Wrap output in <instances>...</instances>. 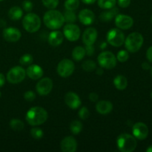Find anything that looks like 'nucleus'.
<instances>
[{
	"label": "nucleus",
	"mask_w": 152,
	"mask_h": 152,
	"mask_svg": "<svg viewBox=\"0 0 152 152\" xmlns=\"http://www.w3.org/2000/svg\"><path fill=\"white\" fill-rule=\"evenodd\" d=\"M48 117L47 111L42 107L36 106L30 108L26 114V121L32 126H37L45 123Z\"/></svg>",
	"instance_id": "nucleus-1"
},
{
	"label": "nucleus",
	"mask_w": 152,
	"mask_h": 152,
	"mask_svg": "<svg viewBox=\"0 0 152 152\" xmlns=\"http://www.w3.org/2000/svg\"><path fill=\"white\" fill-rule=\"evenodd\" d=\"M43 22L47 28L51 30H57L62 28L65 22L64 16L61 12L51 9L46 12L43 17Z\"/></svg>",
	"instance_id": "nucleus-2"
},
{
	"label": "nucleus",
	"mask_w": 152,
	"mask_h": 152,
	"mask_svg": "<svg viewBox=\"0 0 152 152\" xmlns=\"http://www.w3.org/2000/svg\"><path fill=\"white\" fill-rule=\"evenodd\" d=\"M136 138L129 134H121L117 139L118 149L122 152H132L137 148Z\"/></svg>",
	"instance_id": "nucleus-3"
},
{
	"label": "nucleus",
	"mask_w": 152,
	"mask_h": 152,
	"mask_svg": "<svg viewBox=\"0 0 152 152\" xmlns=\"http://www.w3.org/2000/svg\"><path fill=\"white\" fill-rule=\"evenodd\" d=\"M143 37L138 32H134L129 34L127 38L125 39V46L128 51L131 53H136L142 47L143 44Z\"/></svg>",
	"instance_id": "nucleus-4"
},
{
	"label": "nucleus",
	"mask_w": 152,
	"mask_h": 152,
	"mask_svg": "<svg viewBox=\"0 0 152 152\" xmlns=\"http://www.w3.org/2000/svg\"><path fill=\"white\" fill-rule=\"evenodd\" d=\"M22 26L28 33H35L38 31L41 27V19L36 13H29L24 16Z\"/></svg>",
	"instance_id": "nucleus-5"
},
{
	"label": "nucleus",
	"mask_w": 152,
	"mask_h": 152,
	"mask_svg": "<svg viewBox=\"0 0 152 152\" xmlns=\"http://www.w3.org/2000/svg\"><path fill=\"white\" fill-rule=\"evenodd\" d=\"M99 65L105 69H112L117 65V57L110 51H103L97 57Z\"/></svg>",
	"instance_id": "nucleus-6"
},
{
	"label": "nucleus",
	"mask_w": 152,
	"mask_h": 152,
	"mask_svg": "<svg viewBox=\"0 0 152 152\" xmlns=\"http://www.w3.org/2000/svg\"><path fill=\"white\" fill-rule=\"evenodd\" d=\"M107 42L114 47H120L125 42V35L119 28L110 30L106 36Z\"/></svg>",
	"instance_id": "nucleus-7"
},
{
	"label": "nucleus",
	"mask_w": 152,
	"mask_h": 152,
	"mask_svg": "<svg viewBox=\"0 0 152 152\" xmlns=\"http://www.w3.org/2000/svg\"><path fill=\"white\" fill-rule=\"evenodd\" d=\"M26 71L21 66H15L10 68L7 74V80L12 84H18L25 80Z\"/></svg>",
	"instance_id": "nucleus-8"
},
{
	"label": "nucleus",
	"mask_w": 152,
	"mask_h": 152,
	"mask_svg": "<svg viewBox=\"0 0 152 152\" xmlns=\"http://www.w3.org/2000/svg\"><path fill=\"white\" fill-rule=\"evenodd\" d=\"M75 70V65L71 60L64 59L57 65V73L61 77L67 78L73 74Z\"/></svg>",
	"instance_id": "nucleus-9"
},
{
	"label": "nucleus",
	"mask_w": 152,
	"mask_h": 152,
	"mask_svg": "<svg viewBox=\"0 0 152 152\" xmlns=\"http://www.w3.org/2000/svg\"><path fill=\"white\" fill-rule=\"evenodd\" d=\"M64 36L70 42H75L80 39V29L78 25L73 23H68L63 28Z\"/></svg>",
	"instance_id": "nucleus-10"
},
{
	"label": "nucleus",
	"mask_w": 152,
	"mask_h": 152,
	"mask_svg": "<svg viewBox=\"0 0 152 152\" xmlns=\"http://www.w3.org/2000/svg\"><path fill=\"white\" fill-rule=\"evenodd\" d=\"M53 81L51 79L48 78V77H45L37 83V86H36V89H37V93L41 96H46V95L49 94L51 92L52 89H53Z\"/></svg>",
	"instance_id": "nucleus-11"
},
{
	"label": "nucleus",
	"mask_w": 152,
	"mask_h": 152,
	"mask_svg": "<svg viewBox=\"0 0 152 152\" xmlns=\"http://www.w3.org/2000/svg\"><path fill=\"white\" fill-rule=\"evenodd\" d=\"M115 25L119 29H130L134 25V19L128 15L118 13L115 16Z\"/></svg>",
	"instance_id": "nucleus-12"
},
{
	"label": "nucleus",
	"mask_w": 152,
	"mask_h": 152,
	"mask_svg": "<svg viewBox=\"0 0 152 152\" xmlns=\"http://www.w3.org/2000/svg\"><path fill=\"white\" fill-rule=\"evenodd\" d=\"M134 137L140 140H143L148 137V126L143 123H137L134 125L132 129Z\"/></svg>",
	"instance_id": "nucleus-13"
},
{
	"label": "nucleus",
	"mask_w": 152,
	"mask_h": 152,
	"mask_svg": "<svg viewBox=\"0 0 152 152\" xmlns=\"http://www.w3.org/2000/svg\"><path fill=\"white\" fill-rule=\"evenodd\" d=\"M2 35L4 40L9 42H16L19 41L22 37L20 31L18 30L17 28H13V27L4 28L3 30Z\"/></svg>",
	"instance_id": "nucleus-14"
},
{
	"label": "nucleus",
	"mask_w": 152,
	"mask_h": 152,
	"mask_svg": "<svg viewBox=\"0 0 152 152\" xmlns=\"http://www.w3.org/2000/svg\"><path fill=\"white\" fill-rule=\"evenodd\" d=\"M60 147L63 152H75L77 149V142L74 137H66L61 142Z\"/></svg>",
	"instance_id": "nucleus-15"
},
{
	"label": "nucleus",
	"mask_w": 152,
	"mask_h": 152,
	"mask_svg": "<svg viewBox=\"0 0 152 152\" xmlns=\"http://www.w3.org/2000/svg\"><path fill=\"white\" fill-rule=\"evenodd\" d=\"M65 102L67 106L71 109H77L81 105V99L76 93L72 91L68 92L65 96Z\"/></svg>",
	"instance_id": "nucleus-16"
},
{
	"label": "nucleus",
	"mask_w": 152,
	"mask_h": 152,
	"mask_svg": "<svg viewBox=\"0 0 152 152\" xmlns=\"http://www.w3.org/2000/svg\"><path fill=\"white\" fill-rule=\"evenodd\" d=\"M97 39V31L94 28H88L83 34V41L86 45H92Z\"/></svg>",
	"instance_id": "nucleus-17"
},
{
	"label": "nucleus",
	"mask_w": 152,
	"mask_h": 152,
	"mask_svg": "<svg viewBox=\"0 0 152 152\" xmlns=\"http://www.w3.org/2000/svg\"><path fill=\"white\" fill-rule=\"evenodd\" d=\"M44 71L42 67L38 65H30L26 70V75L33 80H39L43 76Z\"/></svg>",
	"instance_id": "nucleus-18"
},
{
	"label": "nucleus",
	"mask_w": 152,
	"mask_h": 152,
	"mask_svg": "<svg viewBox=\"0 0 152 152\" xmlns=\"http://www.w3.org/2000/svg\"><path fill=\"white\" fill-rule=\"evenodd\" d=\"M95 15L93 11L89 9H83L79 13L80 22L84 25H90L94 22Z\"/></svg>",
	"instance_id": "nucleus-19"
},
{
	"label": "nucleus",
	"mask_w": 152,
	"mask_h": 152,
	"mask_svg": "<svg viewBox=\"0 0 152 152\" xmlns=\"http://www.w3.org/2000/svg\"><path fill=\"white\" fill-rule=\"evenodd\" d=\"M64 40V35L62 32L59 31L54 30L53 31L50 33L48 36V42L49 44L53 47H57L60 45Z\"/></svg>",
	"instance_id": "nucleus-20"
},
{
	"label": "nucleus",
	"mask_w": 152,
	"mask_h": 152,
	"mask_svg": "<svg viewBox=\"0 0 152 152\" xmlns=\"http://www.w3.org/2000/svg\"><path fill=\"white\" fill-rule=\"evenodd\" d=\"M113 109V104L109 101H99L96 105V110L100 114H108Z\"/></svg>",
	"instance_id": "nucleus-21"
},
{
	"label": "nucleus",
	"mask_w": 152,
	"mask_h": 152,
	"mask_svg": "<svg viewBox=\"0 0 152 152\" xmlns=\"http://www.w3.org/2000/svg\"><path fill=\"white\" fill-rule=\"evenodd\" d=\"M118 13V8L114 7L111 9H108V10H105V11L102 12L100 16H99V19L102 22H108L112 20Z\"/></svg>",
	"instance_id": "nucleus-22"
},
{
	"label": "nucleus",
	"mask_w": 152,
	"mask_h": 152,
	"mask_svg": "<svg viewBox=\"0 0 152 152\" xmlns=\"http://www.w3.org/2000/svg\"><path fill=\"white\" fill-rule=\"evenodd\" d=\"M114 85L118 90H125L128 86V80L123 75H118L114 78Z\"/></svg>",
	"instance_id": "nucleus-23"
},
{
	"label": "nucleus",
	"mask_w": 152,
	"mask_h": 152,
	"mask_svg": "<svg viewBox=\"0 0 152 152\" xmlns=\"http://www.w3.org/2000/svg\"><path fill=\"white\" fill-rule=\"evenodd\" d=\"M22 16H23L22 9L18 6H14V7H11L8 11V16L11 20H19L22 17Z\"/></svg>",
	"instance_id": "nucleus-24"
},
{
	"label": "nucleus",
	"mask_w": 152,
	"mask_h": 152,
	"mask_svg": "<svg viewBox=\"0 0 152 152\" xmlns=\"http://www.w3.org/2000/svg\"><path fill=\"white\" fill-rule=\"evenodd\" d=\"M86 54V48L82 46H77L74 48L72 51V57L75 61H80L85 57Z\"/></svg>",
	"instance_id": "nucleus-25"
},
{
	"label": "nucleus",
	"mask_w": 152,
	"mask_h": 152,
	"mask_svg": "<svg viewBox=\"0 0 152 152\" xmlns=\"http://www.w3.org/2000/svg\"><path fill=\"white\" fill-rule=\"evenodd\" d=\"M117 0H98V6L104 10H108L115 7Z\"/></svg>",
	"instance_id": "nucleus-26"
},
{
	"label": "nucleus",
	"mask_w": 152,
	"mask_h": 152,
	"mask_svg": "<svg viewBox=\"0 0 152 152\" xmlns=\"http://www.w3.org/2000/svg\"><path fill=\"white\" fill-rule=\"evenodd\" d=\"M70 130L74 134H79L83 130V124L79 120H74L70 124Z\"/></svg>",
	"instance_id": "nucleus-27"
},
{
	"label": "nucleus",
	"mask_w": 152,
	"mask_h": 152,
	"mask_svg": "<svg viewBox=\"0 0 152 152\" xmlns=\"http://www.w3.org/2000/svg\"><path fill=\"white\" fill-rule=\"evenodd\" d=\"M10 127L13 131L20 132V131L23 130L24 127H25V124H24L22 120H19V119H13L10 121Z\"/></svg>",
	"instance_id": "nucleus-28"
},
{
	"label": "nucleus",
	"mask_w": 152,
	"mask_h": 152,
	"mask_svg": "<svg viewBox=\"0 0 152 152\" xmlns=\"http://www.w3.org/2000/svg\"><path fill=\"white\" fill-rule=\"evenodd\" d=\"M82 68L85 71L87 72H92L96 69V62L93 60H86L82 65Z\"/></svg>",
	"instance_id": "nucleus-29"
},
{
	"label": "nucleus",
	"mask_w": 152,
	"mask_h": 152,
	"mask_svg": "<svg viewBox=\"0 0 152 152\" xmlns=\"http://www.w3.org/2000/svg\"><path fill=\"white\" fill-rule=\"evenodd\" d=\"M64 19H65V22L68 23H74L77 20V16H76L74 10H65L64 13Z\"/></svg>",
	"instance_id": "nucleus-30"
},
{
	"label": "nucleus",
	"mask_w": 152,
	"mask_h": 152,
	"mask_svg": "<svg viewBox=\"0 0 152 152\" xmlns=\"http://www.w3.org/2000/svg\"><path fill=\"white\" fill-rule=\"evenodd\" d=\"M80 6V0H66L65 2V7L68 10H75Z\"/></svg>",
	"instance_id": "nucleus-31"
},
{
	"label": "nucleus",
	"mask_w": 152,
	"mask_h": 152,
	"mask_svg": "<svg viewBox=\"0 0 152 152\" xmlns=\"http://www.w3.org/2000/svg\"><path fill=\"white\" fill-rule=\"evenodd\" d=\"M33 62H34V57L29 53H26L22 56L19 59V62L22 65H30L33 63Z\"/></svg>",
	"instance_id": "nucleus-32"
},
{
	"label": "nucleus",
	"mask_w": 152,
	"mask_h": 152,
	"mask_svg": "<svg viewBox=\"0 0 152 152\" xmlns=\"http://www.w3.org/2000/svg\"><path fill=\"white\" fill-rule=\"evenodd\" d=\"M31 135L34 139L40 140L41 138H42L43 135H44V132L39 128L34 127L33 129H31Z\"/></svg>",
	"instance_id": "nucleus-33"
},
{
	"label": "nucleus",
	"mask_w": 152,
	"mask_h": 152,
	"mask_svg": "<svg viewBox=\"0 0 152 152\" xmlns=\"http://www.w3.org/2000/svg\"><path fill=\"white\" fill-rule=\"evenodd\" d=\"M116 57H117V60H118L120 62H125L129 59V53L127 50H121L117 53Z\"/></svg>",
	"instance_id": "nucleus-34"
},
{
	"label": "nucleus",
	"mask_w": 152,
	"mask_h": 152,
	"mask_svg": "<svg viewBox=\"0 0 152 152\" xmlns=\"http://www.w3.org/2000/svg\"><path fill=\"white\" fill-rule=\"evenodd\" d=\"M43 5L47 8L50 9H55L59 4V0H42Z\"/></svg>",
	"instance_id": "nucleus-35"
},
{
	"label": "nucleus",
	"mask_w": 152,
	"mask_h": 152,
	"mask_svg": "<svg viewBox=\"0 0 152 152\" xmlns=\"http://www.w3.org/2000/svg\"><path fill=\"white\" fill-rule=\"evenodd\" d=\"M89 116H90V112H89L88 109L86 107H82L80 111H79V117H80V118L85 120H87Z\"/></svg>",
	"instance_id": "nucleus-36"
},
{
	"label": "nucleus",
	"mask_w": 152,
	"mask_h": 152,
	"mask_svg": "<svg viewBox=\"0 0 152 152\" xmlns=\"http://www.w3.org/2000/svg\"><path fill=\"white\" fill-rule=\"evenodd\" d=\"M24 98L28 102H33L36 98V94L32 91H27L24 94Z\"/></svg>",
	"instance_id": "nucleus-37"
},
{
	"label": "nucleus",
	"mask_w": 152,
	"mask_h": 152,
	"mask_svg": "<svg viewBox=\"0 0 152 152\" xmlns=\"http://www.w3.org/2000/svg\"><path fill=\"white\" fill-rule=\"evenodd\" d=\"M22 8L26 12H30L34 8V4L30 0H25L22 4Z\"/></svg>",
	"instance_id": "nucleus-38"
},
{
	"label": "nucleus",
	"mask_w": 152,
	"mask_h": 152,
	"mask_svg": "<svg viewBox=\"0 0 152 152\" xmlns=\"http://www.w3.org/2000/svg\"><path fill=\"white\" fill-rule=\"evenodd\" d=\"M117 2L120 7L123 8H126L131 4V0H117Z\"/></svg>",
	"instance_id": "nucleus-39"
},
{
	"label": "nucleus",
	"mask_w": 152,
	"mask_h": 152,
	"mask_svg": "<svg viewBox=\"0 0 152 152\" xmlns=\"http://www.w3.org/2000/svg\"><path fill=\"white\" fill-rule=\"evenodd\" d=\"M89 99H90V101H91V102H96V101L98 100V98H99V96H98V94L96 93H94V92H92V93H91L90 94H89Z\"/></svg>",
	"instance_id": "nucleus-40"
},
{
	"label": "nucleus",
	"mask_w": 152,
	"mask_h": 152,
	"mask_svg": "<svg viewBox=\"0 0 152 152\" xmlns=\"http://www.w3.org/2000/svg\"><path fill=\"white\" fill-rule=\"evenodd\" d=\"M86 53H88V55L91 56V55L94 53V48L93 47V45H86Z\"/></svg>",
	"instance_id": "nucleus-41"
},
{
	"label": "nucleus",
	"mask_w": 152,
	"mask_h": 152,
	"mask_svg": "<svg viewBox=\"0 0 152 152\" xmlns=\"http://www.w3.org/2000/svg\"><path fill=\"white\" fill-rule=\"evenodd\" d=\"M146 57L150 62H152V46L148 48L146 52Z\"/></svg>",
	"instance_id": "nucleus-42"
},
{
	"label": "nucleus",
	"mask_w": 152,
	"mask_h": 152,
	"mask_svg": "<svg viewBox=\"0 0 152 152\" xmlns=\"http://www.w3.org/2000/svg\"><path fill=\"white\" fill-rule=\"evenodd\" d=\"M5 83V77H4V74L0 73V88L2 87Z\"/></svg>",
	"instance_id": "nucleus-43"
},
{
	"label": "nucleus",
	"mask_w": 152,
	"mask_h": 152,
	"mask_svg": "<svg viewBox=\"0 0 152 152\" xmlns=\"http://www.w3.org/2000/svg\"><path fill=\"white\" fill-rule=\"evenodd\" d=\"M96 1V0H82V1L86 4H94Z\"/></svg>",
	"instance_id": "nucleus-44"
},
{
	"label": "nucleus",
	"mask_w": 152,
	"mask_h": 152,
	"mask_svg": "<svg viewBox=\"0 0 152 152\" xmlns=\"http://www.w3.org/2000/svg\"><path fill=\"white\" fill-rule=\"evenodd\" d=\"M142 68L144 70H148L150 69V65L148 63H147V62H143L142 64Z\"/></svg>",
	"instance_id": "nucleus-45"
},
{
	"label": "nucleus",
	"mask_w": 152,
	"mask_h": 152,
	"mask_svg": "<svg viewBox=\"0 0 152 152\" xmlns=\"http://www.w3.org/2000/svg\"><path fill=\"white\" fill-rule=\"evenodd\" d=\"M96 74L98 75H102L103 74V70L102 68H98V69H96Z\"/></svg>",
	"instance_id": "nucleus-46"
},
{
	"label": "nucleus",
	"mask_w": 152,
	"mask_h": 152,
	"mask_svg": "<svg viewBox=\"0 0 152 152\" xmlns=\"http://www.w3.org/2000/svg\"><path fill=\"white\" fill-rule=\"evenodd\" d=\"M146 152H152V145H150V146L147 148Z\"/></svg>",
	"instance_id": "nucleus-47"
},
{
	"label": "nucleus",
	"mask_w": 152,
	"mask_h": 152,
	"mask_svg": "<svg viewBox=\"0 0 152 152\" xmlns=\"http://www.w3.org/2000/svg\"><path fill=\"white\" fill-rule=\"evenodd\" d=\"M1 91H0V97H1Z\"/></svg>",
	"instance_id": "nucleus-48"
},
{
	"label": "nucleus",
	"mask_w": 152,
	"mask_h": 152,
	"mask_svg": "<svg viewBox=\"0 0 152 152\" xmlns=\"http://www.w3.org/2000/svg\"><path fill=\"white\" fill-rule=\"evenodd\" d=\"M151 77H152V68H151Z\"/></svg>",
	"instance_id": "nucleus-49"
},
{
	"label": "nucleus",
	"mask_w": 152,
	"mask_h": 152,
	"mask_svg": "<svg viewBox=\"0 0 152 152\" xmlns=\"http://www.w3.org/2000/svg\"><path fill=\"white\" fill-rule=\"evenodd\" d=\"M151 22H152V16H151Z\"/></svg>",
	"instance_id": "nucleus-50"
},
{
	"label": "nucleus",
	"mask_w": 152,
	"mask_h": 152,
	"mask_svg": "<svg viewBox=\"0 0 152 152\" xmlns=\"http://www.w3.org/2000/svg\"><path fill=\"white\" fill-rule=\"evenodd\" d=\"M151 98H152V92H151Z\"/></svg>",
	"instance_id": "nucleus-51"
},
{
	"label": "nucleus",
	"mask_w": 152,
	"mask_h": 152,
	"mask_svg": "<svg viewBox=\"0 0 152 152\" xmlns=\"http://www.w3.org/2000/svg\"><path fill=\"white\" fill-rule=\"evenodd\" d=\"M3 1V0H0V1Z\"/></svg>",
	"instance_id": "nucleus-52"
}]
</instances>
